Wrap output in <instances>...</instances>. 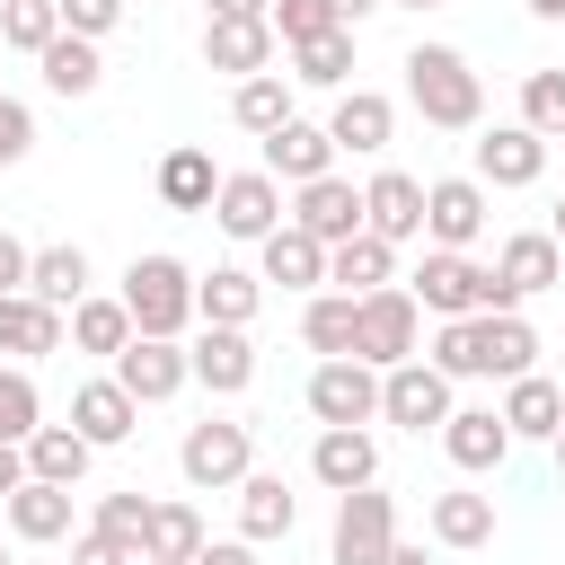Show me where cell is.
Segmentation results:
<instances>
[{
	"label": "cell",
	"mask_w": 565,
	"mask_h": 565,
	"mask_svg": "<svg viewBox=\"0 0 565 565\" xmlns=\"http://www.w3.org/2000/svg\"><path fill=\"white\" fill-rule=\"evenodd\" d=\"M406 106H415L433 132H477V124H486V79L468 71L459 44H415V53H406Z\"/></svg>",
	"instance_id": "obj_1"
},
{
	"label": "cell",
	"mask_w": 565,
	"mask_h": 565,
	"mask_svg": "<svg viewBox=\"0 0 565 565\" xmlns=\"http://www.w3.org/2000/svg\"><path fill=\"white\" fill-rule=\"evenodd\" d=\"M124 309H132V327L141 335H185L203 309H194V274L177 265V256H132L124 265Z\"/></svg>",
	"instance_id": "obj_2"
},
{
	"label": "cell",
	"mask_w": 565,
	"mask_h": 565,
	"mask_svg": "<svg viewBox=\"0 0 565 565\" xmlns=\"http://www.w3.org/2000/svg\"><path fill=\"white\" fill-rule=\"evenodd\" d=\"M415 344H424V300H415L406 282L362 291V309H353V353H362L371 371H388V362H415Z\"/></svg>",
	"instance_id": "obj_3"
},
{
	"label": "cell",
	"mask_w": 565,
	"mask_h": 565,
	"mask_svg": "<svg viewBox=\"0 0 565 565\" xmlns=\"http://www.w3.org/2000/svg\"><path fill=\"white\" fill-rule=\"evenodd\" d=\"M406 291L424 300V318H477L494 291V265H477L468 247H424V265L406 274Z\"/></svg>",
	"instance_id": "obj_4"
},
{
	"label": "cell",
	"mask_w": 565,
	"mask_h": 565,
	"mask_svg": "<svg viewBox=\"0 0 565 565\" xmlns=\"http://www.w3.org/2000/svg\"><path fill=\"white\" fill-rule=\"evenodd\" d=\"M177 468H185V486L221 494V486H238V477L256 468V433H247L238 415H203V424H185V441H177Z\"/></svg>",
	"instance_id": "obj_5"
},
{
	"label": "cell",
	"mask_w": 565,
	"mask_h": 565,
	"mask_svg": "<svg viewBox=\"0 0 565 565\" xmlns=\"http://www.w3.org/2000/svg\"><path fill=\"white\" fill-rule=\"evenodd\" d=\"M450 388H459V380H450V371H433L424 353H415V362H388V371H380V424L441 433V424H450V406H459Z\"/></svg>",
	"instance_id": "obj_6"
},
{
	"label": "cell",
	"mask_w": 565,
	"mask_h": 565,
	"mask_svg": "<svg viewBox=\"0 0 565 565\" xmlns=\"http://www.w3.org/2000/svg\"><path fill=\"white\" fill-rule=\"evenodd\" d=\"M556 282H565L556 230H521V238L494 247V291H486V309H521V300H539V291H556Z\"/></svg>",
	"instance_id": "obj_7"
},
{
	"label": "cell",
	"mask_w": 565,
	"mask_h": 565,
	"mask_svg": "<svg viewBox=\"0 0 565 565\" xmlns=\"http://www.w3.org/2000/svg\"><path fill=\"white\" fill-rule=\"evenodd\" d=\"M212 221L230 230V238H274L282 221H291V203H282V177L274 168H238V177H221V194H212Z\"/></svg>",
	"instance_id": "obj_8"
},
{
	"label": "cell",
	"mask_w": 565,
	"mask_h": 565,
	"mask_svg": "<svg viewBox=\"0 0 565 565\" xmlns=\"http://www.w3.org/2000/svg\"><path fill=\"white\" fill-rule=\"evenodd\" d=\"M388 547H397V503H388L380 486L335 494V539H327V556H335V565H380Z\"/></svg>",
	"instance_id": "obj_9"
},
{
	"label": "cell",
	"mask_w": 565,
	"mask_h": 565,
	"mask_svg": "<svg viewBox=\"0 0 565 565\" xmlns=\"http://www.w3.org/2000/svg\"><path fill=\"white\" fill-rule=\"evenodd\" d=\"M309 415H318V424H371V415H380V371H371L362 353H327V362L309 371Z\"/></svg>",
	"instance_id": "obj_10"
},
{
	"label": "cell",
	"mask_w": 565,
	"mask_h": 565,
	"mask_svg": "<svg viewBox=\"0 0 565 565\" xmlns=\"http://www.w3.org/2000/svg\"><path fill=\"white\" fill-rule=\"evenodd\" d=\"M115 380H124L141 406H168V397L194 380V353H185L177 335H132V344L115 353Z\"/></svg>",
	"instance_id": "obj_11"
},
{
	"label": "cell",
	"mask_w": 565,
	"mask_h": 565,
	"mask_svg": "<svg viewBox=\"0 0 565 565\" xmlns=\"http://www.w3.org/2000/svg\"><path fill=\"white\" fill-rule=\"evenodd\" d=\"M424 238L433 247H477L486 238V177H433L424 185Z\"/></svg>",
	"instance_id": "obj_12"
},
{
	"label": "cell",
	"mask_w": 565,
	"mask_h": 565,
	"mask_svg": "<svg viewBox=\"0 0 565 565\" xmlns=\"http://www.w3.org/2000/svg\"><path fill=\"white\" fill-rule=\"evenodd\" d=\"M291 221L309 230V238H327V247H344L353 230H362V185L353 177H309V185H291Z\"/></svg>",
	"instance_id": "obj_13"
},
{
	"label": "cell",
	"mask_w": 565,
	"mask_h": 565,
	"mask_svg": "<svg viewBox=\"0 0 565 565\" xmlns=\"http://www.w3.org/2000/svg\"><path fill=\"white\" fill-rule=\"evenodd\" d=\"M468 327H477V380H521V371H539V327H530L521 309H477Z\"/></svg>",
	"instance_id": "obj_14"
},
{
	"label": "cell",
	"mask_w": 565,
	"mask_h": 565,
	"mask_svg": "<svg viewBox=\"0 0 565 565\" xmlns=\"http://www.w3.org/2000/svg\"><path fill=\"white\" fill-rule=\"evenodd\" d=\"M441 450H450V468H468V477H494V468L512 459V424H503V406H450V424H441Z\"/></svg>",
	"instance_id": "obj_15"
},
{
	"label": "cell",
	"mask_w": 565,
	"mask_h": 565,
	"mask_svg": "<svg viewBox=\"0 0 565 565\" xmlns=\"http://www.w3.org/2000/svg\"><path fill=\"white\" fill-rule=\"evenodd\" d=\"M309 477L327 494H353V486H380V441L362 424H318V450H309Z\"/></svg>",
	"instance_id": "obj_16"
},
{
	"label": "cell",
	"mask_w": 565,
	"mask_h": 565,
	"mask_svg": "<svg viewBox=\"0 0 565 565\" xmlns=\"http://www.w3.org/2000/svg\"><path fill=\"white\" fill-rule=\"evenodd\" d=\"M274 18H203V62L212 71H230V79H256V71H274Z\"/></svg>",
	"instance_id": "obj_17"
},
{
	"label": "cell",
	"mask_w": 565,
	"mask_h": 565,
	"mask_svg": "<svg viewBox=\"0 0 565 565\" xmlns=\"http://www.w3.org/2000/svg\"><path fill=\"white\" fill-rule=\"evenodd\" d=\"M477 177H486V185H539V177H547V132H530V124H486V132H477Z\"/></svg>",
	"instance_id": "obj_18"
},
{
	"label": "cell",
	"mask_w": 565,
	"mask_h": 565,
	"mask_svg": "<svg viewBox=\"0 0 565 565\" xmlns=\"http://www.w3.org/2000/svg\"><path fill=\"white\" fill-rule=\"evenodd\" d=\"M362 230H380L388 247L424 238V177H406V168H380V177L362 185Z\"/></svg>",
	"instance_id": "obj_19"
},
{
	"label": "cell",
	"mask_w": 565,
	"mask_h": 565,
	"mask_svg": "<svg viewBox=\"0 0 565 565\" xmlns=\"http://www.w3.org/2000/svg\"><path fill=\"white\" fill-rule=\"evenodd\" d=\"M71 318L35 291H0V362H35V353H62Z\"/></svg>",
	"instance_id": "obj_20"
},
{
	"label": "cell",
	"mask_w": 565,
	"mask_h": 565,
	"mask_svg": "<svg viewBox=\"0 0 565 565\" xmlns=\"http://www.w3.org/2000/svg\"><path fill=\"white\" fill-rule=\"evenodd\" d=\"M71 424L97 441V450H115V441H132V424H141V397L106 371V380H79L71 388Z\"/></svg>",
	"instance_id": "obj_21"
},
{
	"label": "cell",
	"mask_w": 565,
	"mask_h": 565,
	"mask_svg": "<svg viewBox=\"0 0 565 565\" xmlns=\"http://www.w3.org/2000/svg\"><path fill=\"white\" fill-rule=\"evenodd\" d=\"M327 132H335V150L380 159V150L397 141V106H388L380 88H344V97H335V115H327Z\"/></svg>",
	"instance_id": "obj_22"
},
{
	"label": "cell",
	"mask_w": 565,
	"mask_h": 565,
	"mask_svg": "<svg viewBox=\"0 0 565 565\" xmlns=\"http://www.w3.org/2000/svg\"><path fill=\"white\" fill-rule=\"evenodd\" d=\"M265 168H274L282 185H309V177H327V168H335V132H327V124H309V115H291V124H274V132H265Z\"/></svg>",
	"instance_id": "obj_23"
},
{
	"label": "cell",
	"mask_w": 565,
	"mask_h": 565,
	"mask_svg": "<svg viewBox=\"0 0 565 565\" xmlns=\"http://www.w3.org/2000/svg\"><path fill=\"white\" fill-rule=\"evenodd\" d=\"M185 353H194V388H212V397H238V388L256 380V344H247V327H203Z\"/></svg>",
	"instance_id": "obj_24"
},
{
	"label": "cell",
	"mask_w": 565,
	"mask_h": 565,
	"mask_svg": "<svg viewBox=\"0 0 565 565\" xmlns=\"http://www.w3.org/2000/svg\"><path fill=\"white\" fill-rule=\"evenodd\" d=\"M503 424H512V441H556V433H565V388H556L547 371L503 380Z\"/></svg>",
	"instance_id": "obj_25"
},
{
	"label": "cell",
	"mask_w": 565,
	"mask_h": 565,
	"mask_svg": "<svg viewBox=\"0 0 565 565\" xmlns=\"http://www.w3.org/2000/svg\"><path fill=\"white\" fill-rule=\"evenodd\" d=\"M256 256H265V282H282V291H318L327 282V238H309L300 221H282L274 238H256Z\"/></svg>",
	"instance_id": "obj_26"
},
{
	"label": "cell",
	"mask_w": 565,
	"mask_h": 565,
	"mask_svg": "<svg viewBox=\"0 0 565 565\" xmlns=\"http://www.w3.org/2000/svg\"><path fill=\"white\" fill-rule=\"evenodd\" d=\"M194 309H203V327H247V318L265 309V274L212 265V274H194Z\"/></svg>",
	"instance_id": "obj_27"
},
{
	"label": "cell",
	"mask_w": 565,
	"mask_h": 565,
	"mask_svg": "<svg viewBox=\"0 0 565 565\" xmlns=\"http://www.w3.org/2000/svg\"><path fill=\"white\" fill-rule=\"evenodd\" d=\"M212 194H221L212 150H203V141H177V150L159 159V203H168V212H212Z\"/></svg>",
	"instance_id": "obj_28"
},
{
	"label": "cell",
	"mask_w": 565,
	"mask_h": 565,
	"mask_svg": "<svg viewBox=\"0 0 565 565\" xmlns=\"http://www.w3.org/2000/svg\"><path fill=\"white\" fill-rule=\"evenodd\" d=\"M327 282L362 300V291H380V282H397V247H388L380 230H353L344 247H327Z\"/></svg>",
	"instance_id": "obj_29"
},
{
	"label": "cell",
	"mask_w": 565,
	"mask_h": 565,
	"mask_svg": "<svg viewBox=\"0 0 565 565\" xmlns=\"http://www.w3.org/2000/svg\"><path fill=\"white\" fill-rule=\"evenodd\" d=\"M88 459H97V441L79 424H35L26 433V477H44V486H79Z\"/></svg>",
	"instance_id": "obj_30"
},
{
	"label": "cell",
	"mask_w": 565,
	"mask_h": 565,
	"mask_svg": "<svg viewBox=\"0 0 565 565\" xmlns=\"http://www.w3.org/2000/svg\"><path fill=\"white\" fill-rule=\"evenodd\" d=\"M9 530L26 539V547H53V539H71V486H44V477H26L9 503Z\"/></svg>",
	"instance_id": "obj_31"
},
{
	"label": "cell",
	"mask_w": 565,
	"mask_h": 565,
	"mask_svg": "<svg viewBox=\"0 0 565 565\" xmlns=\"http://www.w3.org/2000/svg\"><path fill=\"white\" fill-rule=\"evenodd\" d=\"M291 521H300V494L282 486V477H238V539H291Z\"/></svg>",
	"instance_id": "obj_32"
},
{
	"label": "cell",
	"mask_w": 565,
	"mask_h": 565,
	"mask_svg": "<svg viewBox=\"0 0 565 565\" xmlns=\"http://www.w3.org/2000/svg\"><path fill=\"white\" fill-rule=\"evenodd\" d=\"M132 335H141V327H132L124 291H88V300L71 309V344H79V353H106V362H115V353H124Z\"/></svg>",
	"instance_id": "obj_33"
},
{
	"label": "cell",
	"mask_w": 565,
	"mask_h": 565,
	"mask_svg": "<svg viewBox=\"0 0 565 565\" xmlns=\"http://www.w3.org/2000/svg\"><path fill=\"white\" fill-rule=\"evenodd\" d=\"M371 9H388V0H274L265 18H274L282 44H309V35H327V26H362Z\"/></svg>",
	"instance_id": "obj_34"
},
{
	"label": "cell",
	"mask_w": 565,
	"mask_h": 565,
	"mask_svg": "<svg viewBox=\"0 0 565 565\" xmlns=\"http://www.w3.org/2000/svg\"><path fill=\"white\" fill-rule=\"evenodd\" d=\"M291 53V88H344L353 79V26H327L309 44H282Z\"/></svg>",
	"instance_id": "obj_35"
},
{
	"label": "cell",
	"mask_w": 565,
	"mask_h": 565,
	"mask_svg": "<svg viewBox=\"0 0 565 565\" xmlns=\"http://www.w3.org/2000/svg\"><path fill=\"white\" fill-rule=\"evenodd\" d=\"M230 124L238 132H274V124H291V79L282 71H256V79H230Z\"/></svg>",
	"instance_id": "obj_36"
},
{
	"label": "cell",
	"mask_w": 565,
	"mask_h": 565,
	"mask_svg": "<svg viewBox=\"0 0 565 565\" xmlns=\"http://www.w3.org/2000/svg\"><path fill=\"white\" fill-rule=\"evenodd\" d=\"M26 291L35 300H53V309H79L88 300V247H35V265H26Z\"/></svg>",
	"instance_id": "obj_37"
},
{
	"label": "cell",
	"mask_w": 565,
	"mask_h": 565,
	"mask_svg": "<svg viewBox=\"0 0 565 565\" xmlns=\"http://www.w3.org/2000/svg\"><path fill=\"white\" fill-rule=\"evenodd\" d=\"M35 62H44V88H53V97H88V88L106 79L97 44H88V35H71V26H62V35H53V44L35 53Z\"/></svg>",
	"instance_id": "obj_38"
},
{
	"label": "cell",
	"mask_w": 565,
	"mask_h": 565,
	"mask_svg": "<svg viewBox=\"0 0 565 565\" xmlns=\"http://www.w3.org/2000/svg\"><path fill=\"white\" fill-rule=\"evenodd\" d=\"M353 291H309V309H300V344L327 362V353H353Z\"/></svg>",
	"instance_id": "obj_39"
},
{
	"label": "cell",
	"mask_w": 565,
	"mask_h": 565,
	"mask_svg": "<svg viewBox=\"0 0 565 565\" xmlns=\"http://www.w3.org/2000/svg\"><path fill=\"white\" fill-rule=\"evenodd\" d=\"M433 539L441 547H486L494 539V494H433Z\"/></svg>",
	"instance_id": "obj_40"
},
{
	"label": "cell",
	"mask_w": 565,
	"mask_h": 565,
	"mask_svg": "<svg viewBox=\"0 0 565 565\" xmlns=\"http://www.w3.org/2000/svg\"><path fill=\"white\" fill-rule=\"evenodd\" d=\"M53 35H62V0H0V44L44 53Z\"/></svg>",
	"instance_id": "obj_41"
},
{
	"label": "cell",
	"mask_w": 565,
	"mask_h": 565,
	"mask_svg": "<svg viewBox=\"0 0 565 565\" xmlns=\"http://www.w3.org/2000/svg\"><path fill=\"white\" fill-rule=\"evenodd\" d=\"M44 424V397H35V371L26 362H0V441H26Z\"/></svg>",
	"instance_id": "obj_42"
},
{
	"label": "cell",
	"mask_w": 565,
	"mask_h": 565,
	"mask_svg": "<svg viewBox=\"0 0 565 565\" xmlns=\"http://www.w3.org/2000/svg\"><path fill=\"white\" fill-rule=\"evenodd\" d=\"M194 547H203V512H194V503H159V512H150V547H141V556L185 565Z\"/></svg>",
	"instance_id": "obj_43"
},
{
	"label": "cell",
	"mask_w": 565,
	"mask_h": 565,
	"mask_svg": "<svg viewBox=\"0 0 565 565\" xmlns=\"http://www.w3.org/2000/svg\"><path fill=\"white\" fill-rule=\"evenodd\" d=\"M150 512H159V503H150L141 486H124V494H97V530H106V539H124V547H150Z\"/></svg>",
	"instance_id": "obj_44"
},
{
	"label": "cell",
	"mask_w": 565,
	"mask_h": 565,
	"mask_svg": "<svg viewBox=\"0 0 565 565\" xmlns=\"http://www.w3.org/2000/svg\"><path fill=\"white\" fill-rule=\"evenodd\" d=\"M521 124L547 132V141H565V71H530L521 79Z\"/></svg>",
	"instance_id": "obj_45"
},
{
	"label": "cell",
	"mask_w": 565,
	"mask_h": 565,
	"mask_svg": "<svg viewBox=\"0 0 565 565\" xmlns=\"http://www.w3.org/2000/svg\"><path fill=\"white\" fill-rule=\"evenodd\" d=\"M433 371L477 380V327H468V318H441V327H433Z\"/></svg>",
	"instance_id": "obj_46"
},
{
	"label": "cell",
	"mask_w": 565,
	"mask_h": 565,
	"mask_svg": "<svg viewBox=\"0 0 565 565\" xmlns=\"http://www.w3.org/2000/svg\"><path fill=\"white\" fill-rule=\"evenodd\" d=\"M124 9H132V0H62V26L88 35V44H106V35L124 26Z\"/></svg>",
	"instance_id": "obj_47"
},
{
	"label": "cell",
	"mask_w": 565,
	"mask_h": 565,
	"mask_svg": "<svg viewBox=\"0 0 565 565\" xmlns=\"http://www.w3.org/2000/svg\"><path fill=\"white\" fill-rule=\"evenodd\" d=\"M71 565H141V547H124V539H106L97 521L71 539Z\"/></svg>",
	"instance_id": "obj_48"
},
{
	"label": "cell",
	"mask_w": 565,
	"mask_h": 565,
	"mask_svg": "<svg viewBox=\"0 0 565 565\" xmlns=\"http://www.w3.org/2000/svg\"><path fill=\"white\" fill-rule=\"evenodd\" d=\"M26 150H35V115H26L18 97H0V168H18Z\"/></svg>",
	"instance_id": "obj_49"
},
{
	"label": "cell",
	"mask_w": 565,
	"mask_h": 565,
	"mask_svg": "<svg viewBox=\"0 0 565 565\" xmlns=\"http://www.w3.org/2000/svg\"><path fill=\"white\" fill-rule=\"evenodd\" d=\"M185 565H256V539H203Z\"/></svg>",
	"instance_id": "obj_50"
},
{
	"label": "cell",
	"mask_w": 565,
	"mask_h": 565,
	"mask_svg": "<svg viewBox=\"0 0 565 565\" xmlns=\"http://www.w3.org/2000/svg\"><path fill=\"white\" fill-rule=\"evenodd\" d=\"M26 265H35V247L0 230V291H26Z\"/></svg>",
	"instance_id": "obj_51"
},
{
	"label": "cell",
	"mask_w": 565,
	"mask_h": 565,
	"mask_svg": "<svg viewBox=\"0 0 565 565\" xmlns=\"http://www.w3.org/2000/svg\"><path fill=\"white\" fill-rule=\"evenodd\" d=\"M26 486V441H0V503Z\"/></svg>",
	"instance_id": "obj_52"
},
{
	"label": "cell",
	"mask_w": 565,
	"mask_h": 565,
	"mask_svg": "<svg viewBox=\"0 0 565 565\" xmlns=\"http://www.w3.org/2000/svg\"><path fill=\"white\" fill-rule=\"evenodd\" d=\"M203 9H212V18H265L274 0H203Z\"/></svg>",
	"instance_id": "obj_53"
},
{
	"label": "cell",
	"mask_w": 565,
	"mask_h": 565,
	"mask_svg": "<svg viewBox=\"0 0 565 565\" xmlns=\"http://www.w3.org/2000/svg\"><path fill=\"white\" fill-rule=\"evenodd\" d=\"M380 565H433V556H424V547H406V539H397V547H388V556H380Z\"/></svg>",
	"instance_id": "obj_54"
},
{
	"label": "cell",
	"mask_w": 565,
	"mask_h": 565,
	"mask_svg": "<svg viewBox=\"0 0 565 565\" xmlns=\"http://www.w3.org/2000/svg\"><path fill=\"white\" fill-rule=\"evenodd\" d=\"M530 18H547V26H565V0H530Z\"/></svg>",
	"instance_id": "obj_55"
},
{
	"label": "cell",
	"mask_w": 565,
	"mask_h": 565,
	"mask_svg": "<svg viewBox=\"0 0 565 565\" xmlns=\"http://www.w3.org/2000/svg\"><path fill=\"white\" fill-rule=\"evenodd\" d=\"M547 450H556V477H565V433H556V441H547Z\"/></svg>",
	"instance_id": "obj_56"
},
{
	"label": "cell",
	"mask_w": 565,
	"mask_h": 565,
	"mask_svg": "<svg viewBox=\"0 0 565 565\" xmlns=\"http://www.w3.org/2000/svg\"><path fill=\"white\" fill-rule=\"evenodd\" d=\"M397 9H441V0H397Z\"/></svg>",
	"instance_id": "obj_57"
},
{
	"label": "cell",
	"mask_w": 565,
	"mask_h": 565,
	"mask_svg": "<svg viewBox=\"0 0 565 565\" xmlns=\"http://www.w3.org/2000/svg\"><path fill=\"white\" fill-rule=\"evenodd\" d=\"M556 247H565V203H556Z\"/></svg>",
	"instance_id": "obj_58"
},
{
	"label": "cell",
	"mask_w": 565,
	"mask_h": 565,
	"mask_svg": "<svg viewBox=\"0 0 565 565\" xmlns=\"http://www.w3.org/2000/svg\"><path fill=\"white\" fill-rule=\"evenodd\" d=\"M141 565H168V556H141Z\"/></svg>",
	"instance_id": "obj_59"
},
{
	"label": "cell",
	"mask_w": 565,
	"mask_h": 565,
	"mask_svg": "<svg viewBox=\"0 0 565 565\" xmlns=\"http://www.w3.org/2000/svg\"><path fill=\"white\" fill-rule=\"evenodd\" d=\"M0 565H9V556H0Z\"/></svg>",
	"instance_id": "obj_60"
}]
</instances>
